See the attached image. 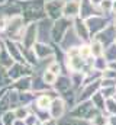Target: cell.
I'll list each match as a JSON object with an SVG mask.
<instances>
[{"instance_id": "6da1fadb", "label": "cell", "mask_w": 116, "mask_h": 125, "mask_svg": "<svg viewBox=\"0 0 116 125\" xmlns=\"http://www.w3.org/2000/svg\"><path fill=\"white\" fill-rule=\"evenodd\" d=\"M22 16L23 19L30 22H39L47 18L45 15V1L44 0H29L22 6Z\"/></svg>"}, {"instance_id": "7a4b0ae2", "label": "cell", "mask_w": 116, "mask_h": 125, "mask_svg": "<svg viewBox=\"0 0 116 125\" xmlns=\"http://www.w3.org/2000/svg\"><path fill=\"white\" fill-rule=\"evenodd\" d=\"M25 19L22 15H15V16H9L7 18V23H6V28H4V33L7 35L9 41H19L22 39L23 36V32H25Z\"/></svg>"}, {"instance_id": "3957f363", "label": "cell", "mask_w": 116, "mask_h": 125, "mask_svg": "<svg viewBox=\"0 0 116 125\" xmlns=\"http://www.w3.org/2000/svg\"><path fill=\"white\" fill-rule=\"evenodd\" d=\"M71 26H73V21H70V19L61 18V19L55 21V22L52 23V31H51V36H52V39H55V41H58V42H61L62 38L65 36V33L68 32V29H70Z\"/></svg>"}, {"instance_id": "277c9868", "label": "cell", "mask_w": 116, "mask_h": 125, "mask_svg": "<svg viewBox=\"0 0 116 125\" xmlns=\"http://www.w3.org/2000/svg\"><path fill=\"white\" fill-rule=\"evenodd\" d=\"M86 21V25L88 28V32L90 35L93 33H99V32H103L106 28H107V19L103 16V15H93L90 18L84 19Z\"/></svg>"}, {"instance_id": "5b68a950", "label": "cell", "mask_w": 116, "mask_h": 125, "mask_svg": "<svg viewBox=\"0 0 116 125\" xmlns=\"http://www.w3.org/2000/svg\"><path fill=\"white\" fill-rule=\"evenodd\" d=\"M62 6H64L62 0L45 1V15H47V18L49 21H52V22L61 19L62 18Z\"/></svg>"}, {"instance_id": "8992f818", "label": "cell", "mask_w": 116, "mask_h": 125, "mask_svg": "<svg viewBox=\"0 0 116 125\" xmlns=\"http://www.w3.org/2000/svg\"><path fill=\"white\" fill-rule=\"evenodd\" d=\"M80 7L81 3L80 0H74V1H65L62 6V18L74 21L77 18H80Z\"/></svg>"}, {"instance_id": "52a82bcc", "label": "cell", "mask_w": 116, "mask_h": 125, "mask_svg": "<svg viewBox=\"0 0 116 125\" xmlns=\"http://www.w3.org/2000/svg\"><path fill=\"white\" fill-rule=\"evenodd\" d=\"M73 29L76 32V35L80 38V41H88L90 32H88V28H87L84 19H81V18L74 19L73 21Z\"/></svg>"}, {"instance_id": "ba28073f", "label": "cell", "mask_w": 116, "mask_h": 125, "mask_svg": "<svg viewBox=\"0 0 116 125\" xmlns=\"http://www.w3.org/2000/svg\"><path fill=\"white\" fill-rule=\"evenodd\" d=\"M90 50H91V55H94V57H97V58L102 57V55H105V45H103V42L99 41V39H93V41H91Z\"/></svg>"}, {"instance_id": "9c48e42d", "label": "cell", "mask_w": 116, "mask_h": 125, "mask_svg": "<svg viewBox=\"0 0 116 125\" xmlns=\"http://www.w3.org/2000/svg\"><path fill=\"white\" fill-rule=\"evenodd\" d=\"M55 80H57V76L54 73H51V71L47 70L45 74H44V82L48 83V84H52V83H55Z\"/></svg>"}, {"instance_id": "30bf717a", "label": "cell", "mask_w": 116, "mask_h": 125, "mask_svg": "<svg viewBox=\"0 0 116 125\" xmlns=\"http://www.w3.org/2000/svg\"><path fill=\"white\" fill-rule=\"evenodd\" d=\"M48 71H51V73H54L55 76H58V74H59V64H58L57 61H52L51 65L48 67Z\"/></svg>"}, {"instance_id": "8fae6325", "label": "cell", "mask_w": 116, "mask_h": 125, "mask_svg": "<svg viewBox=\"0 0 116 125\" xmlns=\"http://www.w3.org/2000/svg\"><path fill=\"white\" fill-rule=\"evenodd\" d=\"M38 103H39V106L45 108V106H48V105H49V99H48L47 96H42V97L38 100Z\"/></svg>"}, {"instance_id": "7c38bea8", "label": "cell", "mask_w": 116, "mask_h": 125, "mask_svg": "<svg viewBox=\"0 0 116 125\" xmlns=\"http://www.w3.org/2000/svg\"><path fill=\"white\" fill-rule=\"evenodd\" d=\"M102 1H103V0H88V3H90L93 7H96V9L100 6V3H102Z\"/></svg>"}, {"instance_id": "4fadbf2b", "label": "cell", "mask_w": 116, "mask_h": 125, "mask_svg": "<svg viewBox=\"0 0 116 125\" xmlns=\"http://www.w3.org/2000/svg\"><path fill=\"white\" fill-rule=\"evenodd\" d=\"M112 13H113V15H116V0L113 1V4H112Z\"/></svg>"}, {"instance_id": "5bb4252c", "label": "cell", "mask_w": 116, "mask_h": 125, "mask_svg": "<svg viewBox=\"0 0 116 125\" xmlns=\"http://www.w3.org/2000/svg\"><path fill=\"white\" fill-rule=\"evenodd\" d=\"M7 1H9V0H0V6H4Z\"/></svg>"}, {"instance_id": "9a60e30c", "label": "cell", "mask_w": 116, "mask_h": 125, "mask_svg": "<svg viewBox=\"0 0 116 125\" xmlns=\"http://www.w3.org/2000/svg\"><path fill=\"white\" fill-rule=\"evenodd\" d=\"M113 28L116 29V18H115V21H113Z\"/></svg>"}, {"instance_id": "2e32d148", "label": "cell", "mask_w": 116, "mask_h": 125, "mask_svg": "<svg viewBox=\"0 0 116 125\" xmlns=\"http://www.w3.org/2000/svg\"><path fill=\"white\" fill-rule=\"evenodd\" d=\"M16 1H22V3H25V1H29V0H16Z\"/></svg>"}, {"instance_id": "e0dca14e", "label": "cell", "mask_w": 116, "mask_h": 125, "mask_svg": "<svg viewBox=\"0 0 116 125\" xmlns=\"http://www.w3.org/2000/svg\"><path fill=\"white\" fill-rule=\"evenodd\" d=\"M62 1H64V3H65V1H74V0H62Z\"/></svg>"}, {"instance_id": "ac0fdd59", "label": "cell", "mask_w": 116, "mask_h": 125, "mask_svg": "<svg viewBox=\"0 0 116 125\" xmlns=\"http://www.w3.org/2000/svg\"><path fill=\"white\" fill-rule=\"evenodd\" d=\"M44 1H51V0H44Z\"/></svg>"}, {"instance_id": "d6986e66", "label": "cell", "mask_w": 116, "mask_h": 125, "mask_svg": "<svg viewBox=\"0 0 116 125\" xmlns=\"http://www.w3.org/2000/svg\"><path fill=\"white\" fill-rule=\"evenodd\" d=\"M115 42H116V35H115Z\"/></svg>"}, {"instance_id": "ffe728a7", "label": "cell", "mask_w": 116, "mask_h": 125, "mask_svg": "<svg viewBox=\"0 0 116 125\" xmlns=\"http://www.w3.org/2000/svg\"><path fill=\"white\" fill-rule=\"evenodd\" d=\"M110 1H115V0H110Z\"/></svg>"}]
</instances>
